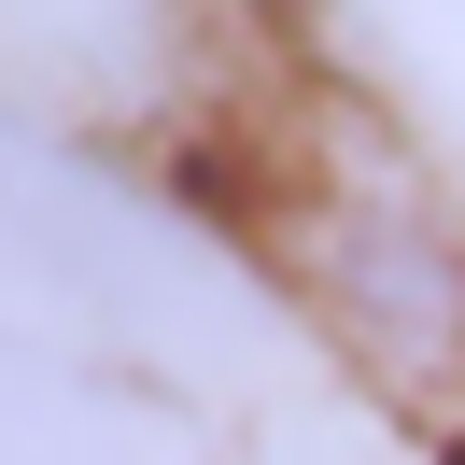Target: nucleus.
<instances>
[{"instance_id":"1","label":"nucleus","mask_w":465,"mask_h":465,"mask_svg":"<svg viewBox=\"0 0 465 465\" xmlns=\"http://www.w3.org/2000/svg\"><path fill=\"white\" fill-rule=\"evenodd\" d=\"M268 240L324 311V339L395 409L465 437V212L352 99H324L311 142H268Z\"/></svg>"},{"instance_id":"2","label":"nucleus","mask_w":465,"mask_h":465,"mask_svg":"<svg viewBox=\"0 0 465 465\" xmlns=\"http://www.w3.org/2000/svg\"><path fill=\"white\" fill-rule=\"evenodd\" d=\"M451 465H465V437H451Z\"/></svg>"}]
</instances>
